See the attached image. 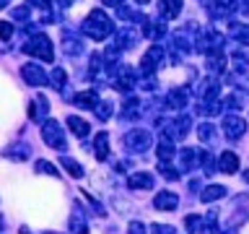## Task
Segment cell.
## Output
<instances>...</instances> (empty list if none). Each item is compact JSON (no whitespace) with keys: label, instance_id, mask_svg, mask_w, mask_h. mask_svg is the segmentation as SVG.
Wrapping results in <instances>:
<instances>
[{"label":"cell","instance_id":"cell-5","mask_svg":"<svg viewBox=\"0 0 249 234\" xmlns=\"http://www.w3.org/2000/svg\"><path fill=\"white\" fill-rule=\"evenodd\" d=\"M44 140L50 146L54 148H65V140H62V130H60V125L57 122H47V128H44Z\"/></svg>","mask_w":249,"mask_h":234},{"label":"cell","instance_id":"cell-12","mask_svg":"<svg viewBox=\"0 0 249 234\" xmlns=\"http://www.w3.org/2000/svg\"><path fill=\"white\" fill-rule=\"evenodd\" d=\"M177 203H179V198L174 193H159L156 195V208H177Z\"/></svg>","mask_w":249,"mask_h":234},{"label":"cell","instance_id":"cell-30","mask_svg":"<svg viewBox=\"0 0 249 234\" xmlns=\"http://www.w3.org/2000/svg\"><path fill=\"white\" fill-rule=\"evenodd\" d=\"M8 5V0H0V8H5Z\"/></svg>","mask_w":249,"mask_h":234},{"label":"cell","instance_id":"cell-15","mask_svg":"<svg viewBox=\"0 0 249 234\" xmlns=\"http://www.w3.org/2000/svg\"><path fill=\"white\" fill-rule=\"evenodd\" d=\"M223 193H226V187H221V185H213V187H208L205 193H202V200H218V198H223Z\"/></svg>","mask_w":249,"mask_h":234},{"label":"cell","instance_id":"cell-7","mask_svg":"<svg viewBox=\"0 0 249 234\" xmlns=\"http://www.w3.org/2000/svg\"><path fill=\"white\" fill-rule=\"evenodd\" d=\"M244 128H247V125H244V120H241V117H226V120H223V130H226V136H231V138H239L241 136V133H244Z\"/></svg>","mask_w":249,"mask_h":234},{"label":"cell","instance_id":"cell-18","mask_svg":"<svg viewBox=\"0 0 249 234\" xmlns=\"http://www.w3.org/2000/svg\"><path fill=\"white\" fill-rule=\"evenodd\" d=\"M109 151V146H107V133H101V136H96V156L99 159H104Z\"/></svg>","mask_w":249,"mask_h":234},{"label":"cell","instance_id":"cell-24","mask_svg":"<svg viewBox=\"0 0 249 234\" xmlns=\"http://www.w3.org/2000/svg\"><path fill=\"white\" fill-rule=\"evenodd\" d=\"M153 234H174V229H171V226H161V224H156V226H153Z\"/></svg>","mask_w":249,"mask_h":234},{"label":"cell","instance_id":"cell-26","mask_svg":"<svg viewBox=\"0 0 249 234\" xmlns=\"http://www.w3.org/2000/svg\"><path fill=\"white\" fill-rule=\"evenodd\" d=\"M29 3L31 5H39V8H47V5H50V0H29Z\"/></svg>","mask_w":249,"mask_h":234},{"label":"cell","instance_id":"cell-28","mask_svg":"<svg viewBox=\"0 0 249 234\" xmlns=\"http://www.w3.org/2000/svg\"><path fill=\"white\" fill-rule=\"evenodd\" d=\"M104 5H122V0H104Z\"/></svg>","mask_w":249,"mask_h":234},{"label":"cell","instance_id":"cell-23","mask_svg":"<svg viewBox=\"0 0 249 234\" xmlns=\"http://www.w3.org/2000/svg\"><path fill=\"white\" fill-rule=\"evenodd\" d=\"M200 138H202V140H210V138H213V128H210L208 122L200 125Z\"/></svg>","mask_w":249,"mask_h":234},{"label":"cell","instance_id":"cell-25","mask_svg":"<svg viewBox=\"0 0 249 234\" xmlns=\"http://www.w3.org/2000/svg\"><path fill=\"white\" fill-rule=\"evenodd\" d=\"M130 234H145V226H143V224H138V221H135V224H130Z\"/></svg>","mask_w":249,"mask_h":234},{"label":"cell","instance_id":"cell-9","mask_svg":"<svg viewBox=\"0 0 249 234\" xmlns=\"http://www.w3.org/2000/svg\"><path fill=\"white\" fill-rule=\"evenodd\" d=\"M68 128L70 130H73L75 133V136H81V138H86V136H89V122H86V120H81V117H75V115H70L68 117Z\"/></svg>","mask_w":249,"mask_h":234},{"label":"cell","instance_id":"cell-8","mask_svg":"<svg viewBox=\"0 0 249 234\" xmlns=\"http://www.w3.org/2000/svg\"><path fill=\"white\" fill-rule=\"evenodd\" d=\"M161 58H163V50H161V47H151V50L143 55V62H140V65H143L145 73H153L156 62H159Z\"/></svg>","mask_w":249,"mask_h":234},{"label":"cell","instance_id":"cell-3","mask_svg":"<svg viewBox=\"0 0 249 234\" xmlns=\"http://www.w3.org/2000/svg\"><path fill=\"white\" fill-rule=\"evenodd\" d=\"M148 143H151V133L148 130H132L124 136V146H130L132 151H145Z\"/></svg>","mask_w":249,"mask_h":234},{"label":"cell","instance_id":"cell-2","mask_svg":"<svg viewBox=\"0 0 249 234\" xmlns=\"http://www.w3.org/2000/svg\"><path fill=\"white\" fill-rule=\"evenodd\" d=\"M23 52L34 55V58H42L44 62H52V58H54L52 44H50V39H47L44 34H34V37H31L29 42L23 44Z\"/></svg>","mask_w":249,"mask_h":234},{"label":"cell","instance_id":"cell-31","mask_svg":"<svg viewBox=\"0 0 249 234\" xmlns=\"http://www.w3.org/2000/svg\"><path fill=\"white\" fill-rule=\"evenodd\" d=\"M138 3H140V5H145V3H148V0H138Z\"/></svg>","mask_w":249,"mask_h":234},{"label":"cell","instance_id":"cell-21","mask_svg":"<svg viewBox=\"0 0 249 234\" xmlns=\"http://www.w3.org/2000/svg\"><path fill=\"white\" fill-rule=\"evenodd\" d=\"M13 37V23L0 21V39H11Z\"/></svg>","mask_w":249,"mask_h":234},{"label":"cell","instance_id":"cell-22","mask_svg":"<svg viewBox=\"0 0 249 234\" xmlns=\"http://www.w3.org/2000/svg\"><path fill=\"white\" fill-rule=\"evenodd\" d=\"M52 81H54V86H60V89H62V83H65V70H62V68H54Z\"/></svg>","mask_w":249,"mask_h":234},{"label":"cell","instance_id":"cell-32","mask_svg":"<svg viewBox=\"0 0 249 234\" xmlns=\"http://www.w3.org/2000/svg\"><path fill=\"white\" fill-rule=\"evenodd\" d=\"M247 177H249V175H247Z\"/></svg>","mask_w":249,"mask_h":234},{"label":"cell","instance_id":"cell-13","mask_svg":"<svg viewBox=\"0 0 249 234\" xmlns=\"http://www.w3.org/2000/svg\"><path fill=\"white\" fill-rule=\"evenodd\" d=\"M151 185H153V177L145 175V172L143 175H132L130 177V187H151Z\"/></svg>","mask_w":249,"mask_h":234},{"label":"cell","instance_id":"cell-6","mask_svg":"<svg viewBox=\"0 0 249 234\" xmlns=\"http://www.w3.org/2000/svg\"><path fill=\"white\" fill-rule=\"evenodd\" d=\"M159 13H161L166 21H169V19H177V16L182 13V0H161Z\"/></svg>","mask_w":249,"mask_h":234},{"label":"cell","instance_id":"cell-19","mask_svg":"<svg viewBox=\"0 0 249 234\" xmlns=\"http://www.w3.org/2000/svg\"><path fill=\"white\" fill-rule=\"evenodd\" d=\"M182 161H184V167L190 169L195 167V161H197V151L195 148H184V154H182Z\"/></svg>","mask_w":249,"mask_h":234},{"label":"cell","instance_id":"cell-4","mask_svg":"<svg viewBox=\"0 0 249 234\" xmlns=\"http://www.w3.org/2000/svg\"><path fill=\"white\" fill-rule=\"evenodd\" d=\"M21 76L26 78V83H31V86H42V83H47L44 70L39 68V65H34V62H26V65H21Z\"/></svg>","mask_w":249,"mask_h":234},{"label":"cell","instance_id":"cell-14","mask_svg":"<svg viewBox=\"0 0 249 234\" xmlns=\"http://www.w3.org/2000/svg\"><path fill=\"white\" fill-rule=\"evenodd\" d=\"M75 101H78V104H81V107H96V94H93V91H83V94H78V97H75Z\"/></svg>","mask_w":249,"mask_h":234},{"label":"cell","instance_id":"cell-17","mask_svg":"<svg viewBox=\"0 0 249 234\" xmlns=\"http://www.w3.org/2000/svg\"><path fill=\"white\" fill-rule=\"evenodd\" d=\"M163 31H166V26H161V23H148V26H143V34H145V37H151V39L161 37Z\"/></svg>","mask_w":249,"mask_h":234},{"label":"cell","instance_id":"cell-10","mask_svg":"<svg viewBox=\"0 0 249 234\" xmlns=\"http://www.w3.org/2000/svg\"><path fill=\"white\" fill-rule=\"evenodd\" d=\"M132 86H135V73H132V70H127V65H124L122 73H120V78H117V89H120V91H130Z\"/></svg>","mask_w":249,"mask_h":234},{"label":"cell","instance_id":"cell-29","mask_svg":"<svg viewBox=\"0 0 249 234\" xmlns=\"http://www.w3.org/2000/svg\"><path fill=\"white\" fill-rule=\"evenodd\" d=\"M60 3H62V5H70V3H73V0H60Z\"/></svg>","mask_w":249,"mask_h":234},{"label":"cell","instance_id":"cell-11","mask_svg":"<svg viewBox=\"0 0 249 234\" xmlns=\"http://www.w3.org/2000/svg\"><path fill=\"white\" fill-rule=\"evenodd\" d=\"M236 167H239V159H236V154L226 151V154L221 156V172H223V175H233V172H236Z\"/></svg>","mask_w":249,"mask_h":234},{"label":"cell","instance_id":"cell-20","mask_svg":"<svg viewBox=\"0 0 249 234\" xmlns=\"http://www.w3.org/2000/svg\"><path fill=\"white\" fill-rule=\"evenodd\" d=\"M62 167H68V169H70V175H73V177H81V175H83L81 164H78V161H73V159H62Z\"/></svg>","mask_w":249,"mask_h":234},{"label":"cell","instance_id":"cell-27","mask_svg":"<svg viewBox=\"0 0 249 234\" xmlns=\"http://www.w3.org/2000/svg\"><path fill=\"white\" fill-rule=\"evenodd\" d=\"M215 5H226V8H231V5H233V0H215Z\"/></svg>","mask_w":249,"mask_h":234},{"label":"cell","instance_id":"cell-16","mask_svg":"<svg viewBox=\"0 0 249 234\" xmlns=\"http://www.w3.org/2000/svg\"><path fill=\"white\" fill-rule=\"evenodd\" d=\"M159 156H161V159H171V156H174V146H171V140H166V138L159 140Z\"/></svg>","mask_w":249,"mask_h":234},{"label":"cell","instance_id":"cell-1","mask_svg":"<svg viewBox=\"0 0 249 234\" xmlns=\"http://www.w3.org/2000/svg\"><path fill=\"white\" fill-rule=\"evenodd\" d=\"M83 31L91 39L101 42V39H107L114 31V23H112V19H109L104 11H101V8H93V11L89 13V19L83 21Z\"/></svg>","mask_w":249,"mask_h":234}]
</instances>
